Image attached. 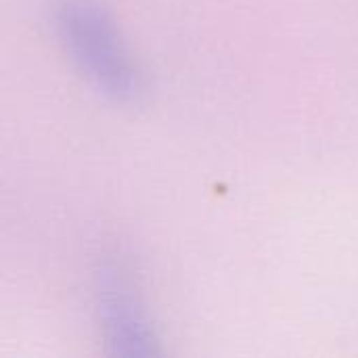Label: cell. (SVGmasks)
Wrapping results in <instances>:
<instances>
[{
    "instance_id": "6da1fadb",
    "label": "cell",
    "mask_w": 358,
    "mask_h": 358,
    "mask_svg": "<svg viewBox=\"0 0 358 358\" xmlns=\"http://www.w3.org/2000/svg\"><path fill=\"white\" fill-rule=\"evenodd\" d=\"M50 21L65 55L99 94L117 105L143 99L145 76L120 27L99 2L57 0Z\"/></svg>"
},
{
    "instance_id": "7a4b0ae2",
    "label": "cell",
    "mask_w": 358,
    "mask_h": 358,
    "mask_svg": "<svg viewBox=\"0 0 358 358\" xmlns=\"http://www.w3.org/2000/svg\"><path fill=\"white\" fill-rule=\"evenodd\" d=\"M96 317L103 342L115 357H153L159 340L124 260L103 258L96 273Z\"/></svg>"
}]
</instances>
